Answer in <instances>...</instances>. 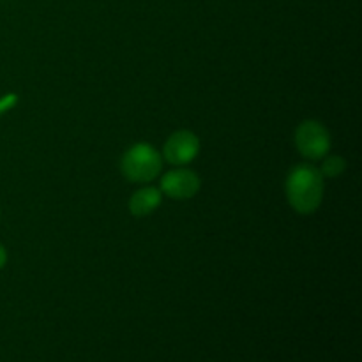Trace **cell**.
I'll use <instances>...</instances> for the list:
<instances>
[{
	"label": "cell",
	"mask_w": 362,
	"mask_h": 362,
	"mask_svg": "<svg viewBox=\"0 0 362 362\" xmlns=\"http://www.w3.org/2000/svg\"><path fill=\"white\" fill-rule=\"evenodd\" d=\"M286 198L299 214H313L324 200V177L313 165H297L286 177Z\"/></svg>",
	"instance_id": "cell-1"
},
{
	"label": "cell",
	"mask_w": 362,
	"mask_h": 362,
	"mask_svg": "<svg viewBox=\"0 0 362 362\" xmlns=\"http://www.w3.org/2000/svg\"><path fill=\"white\" fill-rule=\"evenodd\" d=\"M163 156L148 144H136L124 154L120 170L129 182L147 184L161 173Z\"/></svg>",
	"instance_id": "cell-2"
},
{
	"label": "cell",
	"mask_w": 362,
	"mask_h": 362,
	"mask_svg": "<svg viewBox=\"0 0 362 362\" xmlns=\"http://www.w3.org/2000/svg\"><path fill=\"white\" fill-rule=\"evenodd\" d=\"M297 151L310 161L325 158L331 151V134L324 124L317 120H304L296 131Z\"/></svg>",
	"instance_id": "cell-3"
},
{
	"label": "cell",
	"mask_w": 362,
	"mask_h": 362,
	"mask_svg": "<svg viewBox=\"0 0 362 362\" xmlns=\"http://www.w3.org/2000/svg\"><path fill=\"white\" fill-rule=\"evenodd\" d=\"M200 177L189 168L170 170L161 179V193L172 200H189L200 191Z\"/></svg>",
	"instance_id": "cell-4"
},
{
	"label": "cell",
	"mask_w": 362,
	"mask_h": 362,
	"mask_svg": "<svg viewBox=\"0 0 362 362\" xmlns=\"http://www.w3.org/2000/svg\"><path fill=\"white\" fill-rule=\"evenodd\" d=\"M200 152V140L191 131H177L166 140L163 158L173 166H184L193 161Z\"/></svg>",
	"instance_id": "cell-5"
},
{
	"label": "cell",
	"mask_w": 362,
	"mask_h": 362,
	"mask_svg": "<svg viewBox=\"0 0 362 362\" xmlns=\"http://www.w3.org/2000/svg\"><path fill=\"white\" fill-rule=\"evenodd\" d=\"M163 202V193L158 187H141V189L134 191L133 197L129 198V212L136 218H145L151 216L152 212L158 211V207Z\"/></svg>",
	"instance_id": "cell-6"
},
{
	"label": "cell",
	"mask_w": 362,
	"mask_h": 362,
	"mask_svg": "<svg viewBox=\"0 0 362 362\" xmlns=\"http://www.w3.org/2000/svg\"><path fill=\"white\" fill-rule=\"evenodd\" d=\"M322 177H329V179H334V177H339L346 170V161L341 158V156H329V158L324 159L320 168Z\"/></svg>",
	"instance_id": "cell-7"
},
{
	"label": "cell",
	"mask_w": 362,
	"mask_h": 362,
	"mask_svg": "<svg viewBox=\"0 0 362 362\" xmlns=\"http://www.w3.org/2000/svg\"><path fill=\"white\" fill-rule=\"evenodd\" d=\"M6 262H7V253H6V250H4L2 244H0V271H2V269H4Z\"/></svg>",
	"instance_id": "cell-8"
}]
</instances>
